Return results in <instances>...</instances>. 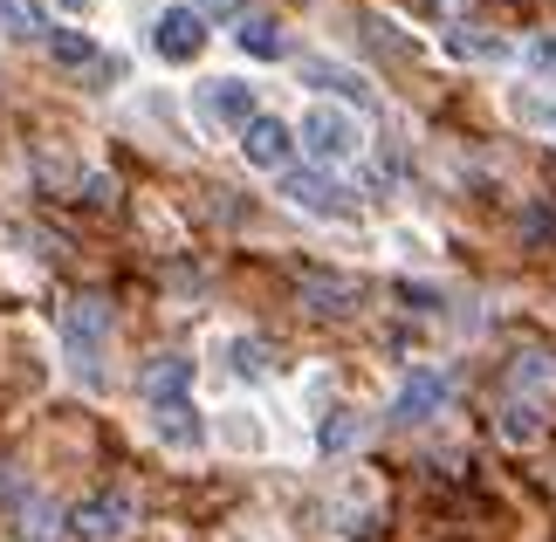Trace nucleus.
Returning <instances> with one entry per match:
<instances>
[{"label":"nucleus","instance_id":"obj_1","mask_svg":"<svg viewBox=\"0 0 556 542\" xmlns=\"http://www.w3.org/2000/svg\"><path fill=\"white\" fill-rule=\"evenodd\" d=\"M295 144L309 151V165H316V172L357 165V159H365V117L324 97V103H309V111H303V124H295Z\"/></svg>","mask_w":556,"mask_h":542},{"label":"nucleus","instance_id":"obj_2","mask_svg":"<svg viewBox=\"0 0 556 542\" xmlns=\"http://www.w3.org/2000/svg\"><path fill=\"white\" fill-rule=\"evenodd\" d=\"M103 351H111V302L103 295H76L62 310V357H70V378L83 392L103 385Z\"/></svg>","mask_w":556,"mask_h":542},{"label":"nucleus","instance_id":"obj_3","mask_svg":"<svg viewBox=\"0 0 556 542\" xmlns=\"http://www.w3.org/2000/svg\"><path fill=\"white\" fill-rule=\"evenodd\" d=\"M275 192H282L303 220H330V227H351L357 220V192L337 186L330 172H316V165H289L282 179H275Z\"/></svg>","mask_w":556,"mask_h":542},{"label":"nucleus","instance_id":"obj_4","mask_svg":"<svg viewBox=\"0 0 556 542\" xmlns=\"http://www.w3.org/2000/svg\"><path fill=\"white\" fill-rule=\"evenodd\" d=\"M192 117L206 124V131H233L241 138L254 117H262V90H254L248 76H206L200 90H192Z\"/></svg>","mask_w":556,"mask_h":542},{"label":"nucleus","instance_id":"obj_5","mask_svg":"<svg viewBox=\"0 0 556 542\" xmlns=\"http://www.w3.org/2000/svg\"><path fill=\"white\" fill-rule=\"evenodd\" d=\"M152 55L165 62V70H186V62H200V55H206V21L192 14L186 0H179V8H165V14L152 21Z\"/></svg>","mask_w":556,"mask_h":542},{"label":"nucleus","instance_id":"obj_6","mask_svg":"<svg viewBox=\"0 0 556 542\" xmlns=\"http://www.w3.org/2000/svg\"><path fill=\"white\" fill-rule=\"evenodd\" d=\"M241 159H248V172H282L295 165V124H282V117H254L248 131H241Z\"/></svg>","mask_w":556,"mask_h":542},{"label":"nucleus","instance_id":"obj_7","mask_svg":"<svg viewBox=\"0 0 556 542\" xmlns=\"http://www.w3.org/2000/svg\"><path fill=\"white\" fill-rule=\"evenodd\" d=\"M206 432L220 440V453H241V461H254V453H268V419H262L254 405H220Z\"/></svg>","mask_w":556,"mask_h":542},{"label":"nucleus","instance_id":"obj_8","mask_svg":"<svg viewBox=\"0 0 556 542\" xmlns=\"http://www.w3.org/2000/svg\"><path fill=\"white\" fill-rule=\"evenodd\" d=\"M446 405V371H433V364H413L399 385V399H392V419L405 426H419V419H433V412Z\"/></svg>","mask_w":556,"mask_h":542},{"label":"nucleus","instance_id":"obj_9","mask_svg":"<svg viewBox=\"0 0 556 542\" xmlns=\"http://www.w3.org/2000/svg\"><path fill=\"white\" fill-rule=\"evenodd\" d=\"M295 76H303L309 90H330V103H344V111H351V103H357V111H365V103H371V83L357 76V70H344V62L303 55V62H295Z\"/></svg>","mask_w":556,"mask_h":542},{"label":"nucleus","instance_id":"obj_10","mask_svg":"<svg viewBox=\"0 0 556 542\" xmlns=\"http://www.w3.org/2000/svg\"><path fill=\"white\" fill-rule=\"evenodd\" d=\"M440 49L454 55V62H467V70H502V62H516V41L488 35V28H446Z\"/></svg>","mask_w":556,"mask_h":542},{"label":"nucleus","instance_id":"obj_11","mask_svg":"<svg viewBox=\"0 0 556 542\" xmlns=\"http://www.w3.org/2000/svg\"><path fill=\"white\" fill-rule=\"evenodd\" d=\"M70 529L83 542H117L124 529H131V494H97V502H83L70 515Z\"/></svg>","mask_w":556,"mask_h":542},{"label":"nucleus","instance_id":"obj_12","mask_svg":"<svg viewBox=\"0 0 556 542\" xmlns=\"http://www.w3.org/2000/svg\"><path fill=\"white\" fill-rule=\"evenodd\" d=\"M152 440L173 446V453H192V446L206 440V426H200V412H192V399H165V405H152Z\"/></svg>","mask_w":556,"mask_h":542},{"label":"nucleus","instance_id":"obj_13","mask_svg":"<svg viewBox=\"0 0 556 542\" xmlns=\"http://www.w3.org/2000/svg\"><path fill=\"white\" fill-rule=\"evenodd\" d=\"M365 302V281L357 275H303V310L316 316H351Z\"/></svg>","mask_w":556,"mask_h":542},{"label":"nucleus","instance_id":"obj_14","mask_svg":"<svg viewBox=\"0 0 556 542\" xmlns=\"http://www.w3.org/2000/svg\"><path fill=\"white\" fill-rule=\"evenodd\" d=\"M138 392L152 399V405H165V399H186V392H192V357H179V351L152 357V364L138 371Z\"/></svg>","mask_w":556,"mask_h":542},{"label":"nucleus","instance_id":"obj_15","mask_svg":"<svg viewBox=\"0 0 556 542\" xmlns=\"http://www.w3.org/2000/svg\"><path fill=\"white\" fill-rule=\"evenodd\" d=\"M233 41H241V55H254V62H282L289 55V28L275 14H241L233 21Z\"/></svg>","mask_w":556,"mask_h":542},{"label":"nucleus","instance_id":"obj_16","mask_svg":"<svg viewBox=\"0 0 556 542\" xmlns=\"http://www.w3.org/2000/svg\"><path fill=\"white\" fill-rule=\"evenodd\" d=\"M508 117H516L522 131H536V138H556V90H529V83H516V90H508Z\"/></svg>","mask_w":556,"mask_h":542},{"label":"nucleus","instance_id":"obj_17","mask_svg":"<svg viewBox=\"0 0 556 542\" xmlns=\"http://www.w3.org/2000/svg\"><path fill=\"white\" fill-rule=\"evenodd\" d=\"M62 529H70V515H62L49 494H28V502H21V535L28 542H62Z\"/></svg>","mask_w":556,"mask_h":542},{"label":"nucleus","instance_id":"obj_18","mask_svg":"<svg viewBox=\"0 0 556 542\" xmlns=\"http://www.w3.org/2000/svg\"><path fill=\"white\" fill-rule=\"evenodd\" d=\"M0 35L28 49V41H49V21H41L35 0H0Z\"/></svg>","mask_w":556,"mask_h":542},{"label":"nucleus","instance_id":"obj_19","mask_svg":"<svg viewBox=\"0 0 556 542\" xmlns=\"http://www.w3.org/2000/svg\"><path fill=\"white\" fill-rule=\"evenodd\" d=\"M357 440H365V419H357L351 405H337V412H324V426H316V446H324V453H351Z\"/></svg>","mask_w":556,"mask_h":542},{"label":"nucleus","instance_id":"obj_20","mask_svg":"<svg viewBox=\"0 0 556 542\" xmlns=\"http://www.w3.org/2000/svg\"><path fill=\"white\" fill-rule=\"evenodd\" d=\"M49 55L62 62V70H90V62H97V41L83 35V28H49Z\"/></svg>","mask_w":556,"mask_h":542},{"label":"nucleus","instance_id":"obj_21","mask_svg":"<svg viewBox=\"0 0 556 542\" xmlns=\"http://www.w3.org/2000/svg\"><path fill=\"white\" fill-rule=\"evenodd\" d=\"M227 357H233V378H268V343L233 337V343H227Z\"/></svg>","mask_w":556,"mask_h":542},{"label":"nucleus","instance_id":"obj_22","mask_svg":"<svg viewBox=\"0 0 556 542\" xmlns=\"http://www.w3.org/2000/svg\"><path fill=\"white\" fill-rule=\"evenodd\" d=\"M502 432H508V440H536V432H543V412L536 405H508L502 412Z\"/></svg>","mask_w":556,"mask_h":542},{"label":"nucleus","instance_id":"obj_23","mask_svg":"<svg viewBox=\"0 0 556 542\" xmlns=\"http://www.w3.org/2000/svg\"><path fill=\"white\" fill-rule=\"evenodd\" d=\"M186 8L213 28V21H241V14H248V0H186Z\"/></svg>","mask_w":556,"mask_h":542},{"label":"nucleus","instance_id":"obj_24","mask_svg":"<svg viewBox=\"0 0 556 542\" xmlns=\"http://www.w3.org/2000/svg\"><path fill=\"white\" fill-rule=\"evenodd\" d=\"M522 62H529V70H536V76H549V83H556V35L529 41V49H522Z\"/></svg>","mask_w":556,"mask_h":542},{"label":"nucleus","instance_id":"obj_25","mask_svg":"<svg viewBox=\"0 0 556 542\" xmlns=\"http://www.w3.org/2000/svg\"><path fill=\"white\" fill-rule=\"evenodd\" d=\"M83 200H90V206H111V200H117V179H103V172H90V179H83Z\"/></svg>","mask_w":556,"mask_h":542},{"label":"nucleus","instance_id":"obj_26","mask_svg":"<svg viewBox=\"0 0 556 542\" xmlns=\"http://www.w3.org/2000/svg\"><path fill=\"white\" fill-rule=\"evenodd\" d=\"M55 14H70V21H83V14H97V0H55Z\"/></svg>","mask_w":556,"mask_h":542}]
</instances>
